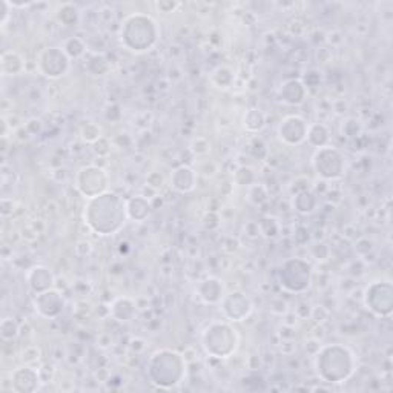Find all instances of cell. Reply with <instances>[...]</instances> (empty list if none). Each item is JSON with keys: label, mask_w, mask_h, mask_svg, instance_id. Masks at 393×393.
Returning a JSON list of instances; mask_svg holds the SVG:
<instances>
[{"label": "cell", "mask_w": 393, "mask_h": 393, "mask_svg": "<svg viewBox=\"0 0 393 393\" xmlns=\"http://www.w3.org/2000/svg\"><path fill=\"white\" fill-rule=\"evenodd\" d=\"M85 223L99 235H114L128 220L126 202L116 192L90 198L83 211Z\"/></svg>", "instance_id": "cell-1"}, {"label": "cell", "mask_w": 393, "mask_h": 393, "mask_svg": "<svg viewBox=\"0 0 393 393\" xmlns=\"http://www.w3.org/2000/svg\"><path fill=\"white\" fill-rule=\"evenodd\" d=\"M318 377L325 382H343L353 375L356 368L355 355L341 344L322 346L315 358Z\"/></svg>", "instance_id": "cell-2"}, {"label": "cell", "mask_w": 393, "mask_h": 393, "mask_svg": "<svg viewBox=\"0 0 393 393\" xmlns=\"http://www.w3.org/2000/svg\"><path fill=\"white\" fill-rule=\"evenodd\" d=\"M121 45L134 52L150 51L159 40V26L151 16L135 13L126 17L120 31Z\"/></svg>", "instance_id": "cell-3"}, {"label": "cell", "mask_w": 393, "mask_h": 393, "mask_svg": "<svg viewBox=\"0 0 393 393\" xmlns=\"http://www.w3.org/2000/svg\"><path fill=\"white\" fill-rule=\"evenodd\" d=\"M186 372V361L180 353L174 351H159L155 352L150 364H147V373L154 384L159 387L169 389L177 386L183 380Z\"/></svg>", "instance_id": "cell-4"}, {"label": "cell", "mask_w": 393, "mask_h": 393, "mask_svg": "<svg viewBox=\"0 0 393 393\" xmlns=\"http://www.w3.org/2000/svg\"><path fill=\"white\" fill-rule=\"evenodd\" d=\"M238 334L228 322L215 321L202 334L203 351L212 358H229L238 347Z\"/></svg>", "instance_id": "cell-5"}, {"label": "cell", "mask_w": 393, "mask_h": 393, "mask_svg": "<svg viewBox=\"0 0 393 393\" xmlns=\"http://www.w3.org/2000/svg\"><path fill=\"white\" fill-rule=\"evenodd\" d=\"M279 282L287 292L301 294L308 291L312 283V267L301 258H291L279 267Z\"/></svg>", "instance_id": "cell-6"}, {"label": "cell", "mask_w": 393, "mask_h": 393, "mask_svg": "<svg viewBox=\"0 0 393 393\" xmlns=\"http://www.w3.org/2000/svg\"><path fill=\"white\" fill-rule=\"evenodd\" d=\"M312 166L321 179L337 180L344 172V157L334 146H321L312 157Z\"/></svg>", "instance_id": "cell-7"}, {"label": "cell", "mask_w": 393, "mask_h": 393, "mask_svg": "<svg viewBox=\"0 0 393 393\" xmlns=\"http://www.w3.org/2000/svg\"><path fill=\"white\" fill-rule=\"evenodd\" d=\"M108 174L104 169L99 168V166H85V168L78 171L75 179V186L78 192L88 200L108 192Z\"/></svg>", "instance_id": "cell-8"}, {"label": "cell", "mask_w": 393, "mask_h": 393, "mask_svg": "<svg viewBox=\"0 0 393 393\" xmlns=\"http://www.w3.org/2000/svg\"><path fill=\"white\" fill-rule=\"evenodd\" d=\"M37 64L43 75L49 78H59L66 74L69 68V57L66 56L65 49L48 48L40 52Z\"/></svg>", "instance_id": "cell-9"}, {"label": "cell", "mask_w": 393, "mask_h": 393, "mask_svg": "<svg viewBox=\"0 0 393 393\" xmlns=\"http://www.w3.org/2000/svg\"><path fill=\"white\" fill-rule=\"evenodd\" d=\"M220 304L224 317L231 321L246 320L252 312L250 300L241 292H232L229 295H224Z\"/></svg>", "instance_id": "cell-10"}, {"label": "cell", "mask_w": 393, "mask_h": 393, "mask_svg": "<svg viewBox=\"0 0 393 393\" xmlns=\"http://www.w3.org/2000/svg\"><path fill=\"white\" fill-rule=\"evenodd\" d=\"M309 125L306 123V120L300 116H289L286 117L282 125L278 128V137L282 138V142L289 146L301 145L306 137H308Z\"/></svg>", "instance_id": "cell-11"}, {"label": "cell", "mask_w": 393, "mask_h": 393, "mask_svg": "<svg viewBox=\"0 0 393 393\" xmlns=\"http://www.w3.org/2000/svg\"><path fill=\"white\" fill-rule=\"evenodd\" d=\"M64 296L52 289L37 294L36 298H34V309H36L39 315L45 318L59 317L64 310Z\"/></svg>", "instance_id": "cell-12"}, {"label": "cell", "mask_w": 393, "mask_h": 393, "mask_svg": "<svg viewBox=\"0 0 393 393\" xmlns=\"http://www.w3.org/2000/svg\"><path fill=\"white\" fill-rule=\"evenodd\" d=\"M364 303L368 309L373 312L377 317H389L392 313V286H389L382 292V296H378L373 284H370L364 294Z\"/></svg>", "instance_id": "cell-13"}, {"label": "cell", "mask_w": 393, "mask_h": 393, "mask_svg": "<svg viewBox=\"0 0 393 393\" xmlns=\"http://www.w3.org/2000/svg\"><path fill=\"white\" fill-rule=\"evenodd\" d=\"M39 369L19 368L11 373V387L16 392H32L39 387Z\"/></svg>", "instance_id": "cell-14"}, {"label": "cell", "mask_w": 393, "mask_h": 393, "mask_svg": "<svg viewBox=\"0 0 393 393\" xmlns=\"http://www.w3.org/2000/svg\"><path fill=\"white\" fill-rule=\"evenodd\" d=\"M26 279H28L31 291L36 294L49 291L52 284H54V275H52L51 270L45 266L32 267L28 272V275H26Z\"/></svg>", "instance_id": "cell-15"}, {"label": "cell", "mask_w": 393, "mask_h": 393, "mask_svg": "<svg viewBox=\"0 0 393 393\" xmlns=\"http://www.w3.org/2000/svg\"><path fill=\"white\" fill-rule=\"evenodd\" d=\"M197 183V172L188 166H180L172 172L171 186L179 192H189L195 188Z\"/></svg>", "instance_id": "cell-16"}, {"label": "cell", "mask_w": 393, "mask_h": 393, "mask_svg": "<svg viewBox=\"0 0 393 393\" xmlns=\"http://www.w3.org/2000/svg\"><path fill=\"white\" fill-rule=\"evenodd\" d=\"M198 295L205 303L215 304L223 300V284L220 279L207 278L198 286Z\"/></svg>", "instance_id": "cell-17"}, {"label": "cell", "mask_w": 393, "mask_h": 393, "mask_svg": "<svg viewBox=\"0 0 393 393\" xmlns=\"http://www.w3.org/2000/svg\"><path fill=\"white\" fill-rule=\"evenodd\" d=\"M282 100L289 104H300L306 97V86L300 80H287L279 90Z\"/></svg>", "instance_id": "cell-18"}, {"label": "cell", "mask_w": 393, "mask_h": 393, "mask_svg": "<svg viewBox=\"0 0 393 393\" xmlns=\"http://www.w3.org/2000/svg\"><path fill=\"white\" fill-rule=\"evenodd\" d=\"M126 211H128V218L134 222H143L145 218L150 215L151 205L147 203V200L143 195H138L131 198L126 202Z\"/></svg>", "instance_id": "cell-19"}, {"label": "cell", "mask_w": 393, "mask_h": 393, "mask_svg": "<svg viewBox=\"0 0 393 393\" xmlns=\"http://www.w3.org/2000/svg\"><path fill=\"white\" fill-rule=\"evenodd\" d=\"M111 315L121 322L131 321L135 315V303L131 298H117L111 306Z\"/></svg>", "instance_id": "cell-20"}, {"label": "cell", "mask_w": 393, "mask_h": 393, "mask_svg": "<svg viewBox=\"0 0 393 393\" xmlns=\"http://www.w3.org/2000/svg\"><path fill=\"white\" fill-rule=\"evenodd\" d=\"M2 74L4 75H17L23 71V59L14 51H6L2 56Z\"/></svg>", "instance_id": "cell-21"}, {"label": "cell", "mask_w": 393, "mask_h": 393, "mask_svg": "<svg viewBox=\"0 0 393 393\" xmlns=\"http://www.w3.org/2000/svg\"><path fill=\"white\" fill-rule=\"evenodd\" d=\"M306 140L313 146H317V147H321V146H326L327 143V140H329V131L325 125H309V129H308V137H306Z\"/></svg>", "instance_id": "cell-22"}, {"label": "cell", "mask_w": 393, "mask_h": 393, "mask_svg": "<svg viewBox=\"0 0 393 393\" xmlns=\"http://www.w3.org/2000/svg\"><path fill=\"white\" fill-rule=\"evenodd\" d=\"M266 123V117L263 112L257 108H252L246 112V116H244V126H246L248 131L250 133H258L265 128Z\"/></svg>", "instance_id": "cell-23"}, {"label": "cell", "mask_w": 393, "mask_h": 393, "mask_svg": "<svg viewBox=\"0 0 393 393\" xmlns=\"http://www.w3.org/2000/svg\"><path fill=\"white\" fill-rule=\"evenodd\" d=\"M0 335L5 341H11L17 335H19V326L13 318H4L0 322Z\"/></svg>", "instance_id": "cell-24"}, {"label": "cell", "mask_w": 393, "mask_h": 393, "mask_svg": "<svg viewBox=\"0 0 393 393\" xmlns=\"http://www.w3.org/2000/svg\"><path fill=\"white\" fill-rule=\"evenodd\" d=\"M83 51H85V45H83L80 39H69V40H66V43H65V52H66V56L69 59L82 56Z\"/></svg>", "instance_id": "cell-25"}, {"label": "cell", "mask_w": 393, "mask_h": 393, "mask_svg": "<svg viewBox=\"0 0 393 393\" xmlns=\"http://www.w3.org/2000/svg\"><path fill=\"white\" fill-rule=\"evenodd\" d=\"M100 134H102L100 133V128L97 125H94V123H88L86 126H83V129H82L83 138L86 140V142H90V143L99 142V140L102 138Z\"/></svg>", "instance_id": "cell-26"}, {"label": "cell", "mask_w": 393, "mask_h": 393, "mask_svg": "<svg viewBox=\"0 0 393 393\" xmlns=\"http://www.w3.org/2000/svg\"><path fill=\"white\" fill-rule=\"evenodd\" d=\"M0 6H2V25H5L11 13V5L8 0H2V2H0Z\"/></svg>", "instance_id": "cell-27"}]
</instances>
